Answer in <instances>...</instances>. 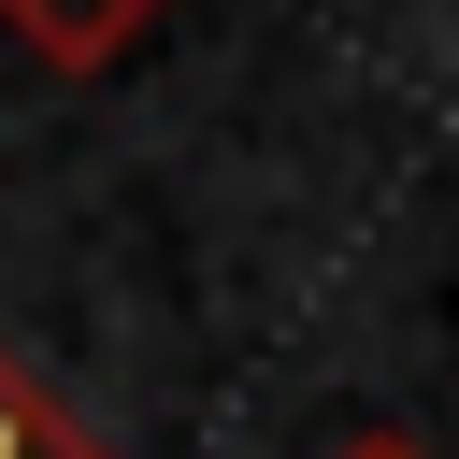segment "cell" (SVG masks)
<instances>
[{
	"mask_svg": "<svg viewBox=\"0 0 459 459\" xmlns=\"http://www.w3.org/2000/svg\"><path fill=\"white\" fill-rule=\"evenodd\" d=\"M0 459H100V445H86V430H72V416H57V402L0 359Z\"/></svg>",
	"mask_w": 459,
	"mask_h": 459,
	"instance_id": "2",
	"label": "cell"
},
{
	"mask_svg": "<svg viewBox=\"0 0 459 459\" xmlns=\"http://www.w3.org/2000/svg\"><path fill=\"white\" fill-rule=\"evenodd\" d=\"M344 459H430V445H402V430H359V445H344Z\"/></svg>",
	"mask_w": 459,
	"mask_h": 459,
	"instance_id": "3",
	"label": "cell"
},
{
	"mask_svg": "<svg viewBox=\"0 0 459 459\" xmlns=\"http://www.w3.org/2000/svg\"><path fill=\"white\" fill-rule=\"evenodd\" d=\"M158 14H172V0H0V29H14L43 72H115Z\"/></svg>",
	"mask_w": 459,
	"mask_h": 459,
	"instance_id": "1",
	"label": "cell"
}]
</instances>
